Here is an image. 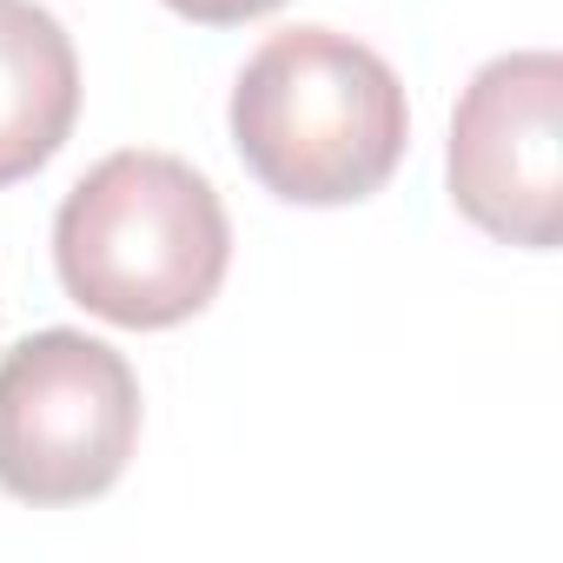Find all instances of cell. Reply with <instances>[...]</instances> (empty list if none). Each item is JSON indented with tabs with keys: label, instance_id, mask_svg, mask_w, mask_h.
<instances>
[{
	"label": "cell",
	"instance_id": "cell-1",
	"mask_svg": "<svg viewBox=\"0 0 563 563\" xmlns=\"http://www.w3.org/2000/svg\"><path fill=\"white\" fill-rule=\"evenodd\" d=\"M232 146L272 199L358 206L398 173L411 107L385 54L365 41L286 27L232 80Z\"/></svg>",
	"mask_w": 563,
	"mask_h": 563
},
{
	"label": "cell",
	"instance_id": "cell-2",
	"mask_svg": "<svg viewBox=\"0 0 563 563\" xmlns=\"http://www.w3.org/2000/svg\"><path fill=\"white\" fill-rule=\"evenodd\" d=\"M54 265L74 306L126 332L206 312L232 265V225L179 153H107L54 212Z\"/></svg>",
	"mask_w": 563,
	"mask_h": 563
},
{
	"label": "cell",
	"instance_id": "cell-3",
	"mask_svg": "<svg viewBox=\"0 0 563 563\" xmlns=\"http://www.w3.org/2000/svg\"><path fill=\"white\" fill-rule=\"evenodd\" d=\"M140 444V378L87 332H34L0 358V490L60 510L120 484Z\"/></svg>",
	"mask_w": 563,
	"mask_h": 563
},
{
	"label": "cell",
	"instance_id": "cell-4",
	"mask_svg": "<svg viewBox=\"0 0 563 563\" xmlns=\"http://www.w3.org/2000/svg\"><path fill=\"white\" fill-rule=\"evenodd\" d=\"M451 199L457 212L523 252L563 239V60L504 54L471 74L451 113Z\"/></svg>",
	"mask_w": 563,
	"mask_h": 563
},
{
	"label": "cell",
	"instance_id": "cell-5",
	"mask_svg": "<svg viewBox=\"0 0 563 563\" xmlns=\"http://www.w3.org/2000/svg\"><path fill=\"white\" fill-rule=\"evenodd\" d=\"M80 120V54L34 0H0V186L34 179Z\"/></svg>",
	"mask_w": 563,
	"mask_h": 563
},
{
	"label": "cell",
	"instance_id": "cell-6",
	"mask_svg": "<svg viewBox=\"0 0 563 563\" xmlns=\"http://www.w3.org/2000/svg\"><path fill=\"white\" fill-rule=\"evenodd\" d=\"M179 21H199V27H239V21H258L272 14L278 0H166Z\"/></svg>",
	"mask_w": 563,
	"mask_h": 563
}]
</instances>
